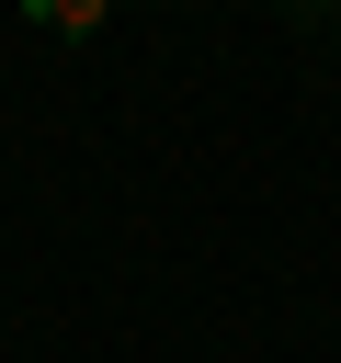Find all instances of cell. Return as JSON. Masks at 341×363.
<instances>
[{
    "label": "cell",
    "mask_w": 341,
    "mask_h": 363,
    "mask_svg": "<svg viewBox=\"0 0 341 363\" xmlns=\"http://www.w3.org/2000/svg\"><path fill=\"white\" fill-rule=\"evenodd\" d=\"M23 11H34V34H91L114 0H23Z\"/></svg>",
    "instance_id": "6da1fadb"
},
{
    "label": "cell",
    "mask_w": 341,
    "mask_h": 363,
    "mask_svg": "<svg viewBox=\"0 0 341 363\" xmlns=\"http://www.w3.org/2000/svg\"><path fill=\"white\" fill-rule=\"evenodd\" d=\"M307 11H341V0H307Z\"/></svg>",
    "instance_id": "7a4b0ae2"
}]
</instances>
